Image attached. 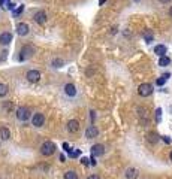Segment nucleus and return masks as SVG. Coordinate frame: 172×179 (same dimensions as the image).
I'll use <instances>...</instances> for the list:
<instances>
[{
    "label": "nucleus",
    "mask_w": 172,
    "mask_h": 179,
    "mask_svg": "<svg viewBox=\"0 0 172 179\" xmlns=\"http://www.w3.org/2000/svg\"><path fill=\"white\" fill-rule=\"evenodd\" d=\"M87 179H100V176L99 175H90V176H87Z\"/></svg>",
    "instance_id": "7c9ffc66"
},
{
    "label": "nucleus",
    "mask_w": 172,
    "mask_h": 179,
    "mask_svg": "<svg viewBox=\"0 0 172 179\" xmlns=\"http://www.w3.org/2000/svg\"><path fill=\"white\" fill-rule=\"evenodd\" d=\"M6 9H9V11H15V5L11 3V2H8V3H6Z\"/></svg>",
    "instance_id": "cd10ccee"
},
{
    "label": "nucleus",
    "mask_w": 172,
    "mask_h": 179,
    "mask_svg": "<svg viewBox=\"0 0 172 179\" xmlns=\"http://www.w3.org/2000/svg\"><path fill=\"white\" fill-rule=\"evenodd\" d=\"M169 64H171V58H169V57L165 55V57H160V58H159V66H160V67H166V66H169Z\"/></svg>",
    "instance_id": "4be33fe9"
},
{
    "label": "nucleus",
    "mask_w": 172,
    "mask_h": 179,
    "mask_svg": "<svg viewBox=\"0 0 172 179\" xmlns=\"http://www.w3.org/2000/svg\"><path fill=\"white\" fill-rule=\"evenodd\" d=\"M88 161H90V160H88V158H85V157H82V158H81V163H82L84 166H88Z\"/></svg>",
    "instance_id": "c756f323"
},
{
    "label": "nucleus",
    "mask_w": 172,
    "mask_h": 179,
    "mask_svg": "<svg viewBox=\"0 0 172 179\" xmlns=\"http://www.w3.org/2000/svg\"><path fill=\"white\" fill-rule=\"evenodd\" d=\"M64 94L69 97H75L77 96V87L73 84H66L64 85Z\"/></svg>",
    "instance_id": "f8f14e48"
},
{
    "label": "nucleus",
    "mask_w": 172,
    "mask_h": 179,
    "mask_svg": "<svg viewBox=\"0 0 172 179\" xmlns=\"http://www.w3.org/2000/svg\"><path fill=\"white\" fill-rule=\"evenodd\" d=\"M17 120L18 121H22V122L32 120V110L29 107H26V106H20L17 109Z\"/></svg>",
    "instance_id": "7ed1b4c3"
},
{
    "label": "nucleus",
    "mask_w": 172,
    "mask_h": 179,
    "mask_svg": "<svg viewBox=\"0 0 172 179\" xmlns=\"http://www.w3.org/2000/svg\"><path fill=\"white\" fill-rule=\"evenodd\" d=\"M8 91H9L8 85H6V84H2V82H0V99L6 97V96H8Z\"/></svg>",
    "instance_id": "412c9836"
},
{
    "label": "nucleus",
    "mask_w": 172,
    "mask_h": 179,
    "mask_svg": "<svg viewBox=\"0 0 172 179\" xmlns=\"http://www.w3.org/2000/svg\"><path fill=\"white\" fill-rule=\"evenodd\" d=\"M24 12V5H21V6H18L15 11H14V15H20V14H22Z\"/></svg>",
    "instance_id": "393cba45"
},
{
    "label": "nucleus",
    "mask_w": 172,
    "mask_h": 179,
    "mask_svg": "<svg viewBox=\"0 0 172 179\" xmlns=\"http://www.w3.org/2000/svg\"><path fill=\"white\" fill-rule=\"evenodd\" d=\"M63 179H79V176L75 170H67V172H64Z\"/></svg>",
    "instance_id": "a211bd4d"
},
{
    "label": "nucleus",
    "mask_w": 172,
    "mask_h": 179,
    "mask_svg": "<svg viewBox=\"0 0 172 179\" xmlns=\"http://www.w3.org/2000/svg\"><path fill=\"white\" fill-rule=\"evenodd\" d=\"M29 32H30L29 24H26V22H18V24H17V33L20 36H27Z\"/></svg>",
    "instance_id": "9d476101"
},
{
    "label": "nucleus",
    "mask_w": 172,
    "mask_h": 179,
    "mask_svg": "<svg viewBox=\"0 0 172 179\" xmlns=\"http://www.w3.org/2000/svg\"><path fill=\"white\" fill-rule=\"evenodd\" d=\"M56 149H57V146H56V143L51 142V140H46V142H43V143L40 145V154H42L43 157H51V155L56 152Z\"/></svg>",
    "instance_id": "f03ea898"
},
{
    "label": "nucleus",
    "mask_w": 172,
    "mask_h": 179,
    "mask_svg": "<svg viewBox=\"0 0 172 179\" xmlns=\"http://www.w3.org/2000/svg\"><path fill=\"white\" fill-rule=\"evenodd\" d=\"M103 2H106V0H99V5L102 6V5H103Z\"/></svg>",
    "instance_id": "f704fd0d"
},
{
    "label": "nucleus",
    "mask_w": 172,
    "mask_h": 179,
    "mask_svg": "<svg viewBox=\"0 0 172 179\" xmlns=\"http://www.w3.org/2000/svg\"><path fill=\"white\" fill-rule=\"evenodd\" d=\"M135 2H139V0H135Z\"/></svg>",
    "instance_id": "58836bf2"
},
{
    "label": "nucleus",
    "mask_w": 172,
    "mask_h": 179,
    "mask_svg": "<svg viewBox=\"0 0 172 179\" xmlns=\"http://www.w3.org/2000/svg\"><path fill=\"white\" fill-rule=\"evenodd\" d=\"M63 149H64L66 152H69V151H70V146H69V145H67V143L64 142V143H63Z\"/></svg>",
    "instance_id": "2f4dec72"
},
{
    "label": "nucleus",
    "mask_w": 172,
    "mask_h": 179,
    "mask_svg": "<svg viewBox=\"0 0 172 179\" xmlns=\"http://www.w3.org/2000/svg\"><path fill=\"white\" fill-rule=\"evenodd\" d=\"M11 139V131L6 127L0 128V140H9Z\"/></svg>",
    "instance_id": "dca6fc26"
},
{
    "label": "nucleus",
    "mask_w": 172,
    "mask_h": 179,
    "mask_svg": "<svg viewBox=\"0 0 172 179\" xmlns=\"http://www.w3.org/2000/svg\"><path fill=\"white\" fill-rule=\"evenodd\" d=\"M166 51H168V49H166L165 45H156V47H154V54L159 55V57H165Z\"/></svg>",
    "instance_id": "f3484780"
},
{
    "label": "nucleus",
    "mask_w": 172,
    "mask_h": 179,
    "mask_svg": "<svg viewBox=\"0 0 172 179\" xmlns=\"http://www.w3.org/2000/svg\"><path fill=\"white\" fill-rule=\"evenodd\" d=\"M138 94H139L141 97H148V96H151V94H153V85L148 84V82L141 84V85L138 87Z\"/></svg>",
    "instance_id": "20e7f679"
},
{
    "label": "nucleus",
    "mask_w": 172,
    "mask_h": 179,
    "mask_svg": "<svg viewBox=\"0 0 172 179\" xmlns=\"http://www.w3.org/2000/svg\"><path fill=\"white\" fill-rule=\"evenodd\" d=\"M90 118H91V121H94V118H96V115H94V110H90Z\"/></svg>",
    "instance_id": "72a5a7b5"
},
{
    "label": "nucleus",
    "mask_w": 172,
    "mask_h": 179,
    "mask_svg": "<svg viewBox=\"0 0 172 179\" xmlns=\"http://www.w3.org/2000/svg\"><path fill=\"white\" fill-rule=\"evenodd\" d=\"M33 19H35L36 24H39V26H45V24H46V21H48V15H46L45 11H38V12L33 15Z\"/></svg>",
    "instance_id": "39448f33"
},
{
    "label": "nucleus",
    "mask_w": 172,
    "mask_h": 179,
    "mask_svg": "<svg viewBox=\"0 0 172 179\" xmlns=\"http://www.w3.org/2000/svg\"><path fill=\"white\" fill-rule=\"evenodd\" d=\"M147 140H148L150 143H157L160 140V136H159L156 131H150L148 134H147Z\"/></svg>",
    "instance_id": "2eb2a0df"
},
{
    "label": "nucleus",
    "mask_w": 172,
    "mask_h": 179,
    "mask_svg": "<svg viewBox=\"0 0 172 179\" xmlns=\"http://www.w3.org/2000/svg\"><path fill=\"white\" fill-rule=\"evenodd\" d=\"M97 136H99V128H97L94 124H91L85 128V137L87 139H94Z\"/></svg>",
    "instance_id": "6e6552de"
},
{
    "label": "nucleus",
    "mask_w": 172,
    "mask_h": 179,
    "mask_svg": "<svg viewBox=\"0 0 172 179\" xmlns=\"http://www.w3.org/2000/svg\"><path fill=\"white\" fill-rule=\"evenodd\" d=\"M160 117H162V109L157 107V109H156V120H157V122L160 121Z\"/></svg>",
    "instance_id": "bb28decb"
},
{
    "label": "nucleus",
    "mask_w": 172,
    "mask_h": 179,
    "mask_svg": "<svg viewBox=\"0 0 172 179\" xmlns=\"http://www.w3.org/2000/svg\"><path fill=\"white\" fill-rule=\"evenodd\" d=\"M35 52H36L35 47H33V45H29V43H27V45H24V47L20 49V57H18V60H20V61H26L27 58L33 57Z\"/></svg>",
    "instance_id": "f257e3e1"
},
{
    "label": "nucleus",
    "mask_w": 172,
    "mask_h": 179,
    "mask_svg": "<svg viewBox=\"0 0 172 179\" xmlns=\"http://www.w3.org/2000/svg\"><path fill=\"white\" fill-rule=\"evenodd\" d=\"M169 76H171L169 73H165L163 76H160V78H159V79L156 81V84H157V85H163V84H165V82L168 81V78H169Z\"/></svg>",
    "instance_id": "5701e85b"
},
{
    "label": "nucleus",
    "mask_w": 172,
    "mask_h": 179,
    "mask_svg": "<svg viewBox=\"0 0 172 179\" xmlns=\"http://www.w3.org/2000/svg\"><path fill=\"white\" fill-rule=\"evenodd\" d=\"M67 154H69V157H70V158H77V157L81 154V151H79V149H77V151H72V149H70Z\"/></svg>",
    "instance_id": "b1692460"
},
{
    "label": "nucleus",
    "mask_w": 172,
    "mask_h": 179,
    "mask_svg": "<svg viewBox=\"0 0 172 179\" xmlns=\"http://www.w3.org/2000/svg\"><path fill=\"white\" fill-rule=\"evenodd\" d=\"M142 36H144V40H145L147 43H150V42H153V39H154L153 30H145V32L142 33Z\"/></svg>",
    "instance_id": "6ab92c4d"
},
{
    "label": "nucleus",
    "mask_w": 172,
    "mask_h": 179,
    "mask_svg": "<svg viewBox=\"0 0 172 179\" xmlns=\"http://www.w3.org/2000/svg\"><path fill=\"white\" fill-rule=\"evenodd\" d=\"M26 78H27V81H29V82L36 84V82H39V81H40V72H39V70L32 69V70H29V72L26 73Z\"/></svg>",
    "instance_id": "0eeeda50"
},
{
    "label": "nucleus",
    "mask_w": 172,
    "mask_h": 179,
    "mask_svg": "<svg viewBox=\"0 0 172 179\" xmlns=\"http://www.w3.org/2000/svg\"><path fill=\"white\" fill-rule=\"evenodd\" d=\"M8 2H9V0H8Z\"/></svg>",
    "instance_id": "ea45409f"
},
{
    "label": "nucleus",
    "mask_w": 172,
    "mask_h": 179,
    "mask_svg": "<svg viewBox=\"0 0 172 179\" xmlns=\"http://www.w3.org/2000/svg\"><path fill=\"white\" fill-rule=\"evenodd\" d=\"M90 164H91V166H96V158H94V155H91V158H90Z\"/></svg>",
    "instance_id": "473e14b6"
},
{
    "label": "nucleus",
    "mask_w": 172,
    "mask_h": 179,
    "mask_svg": "<svg viewBox=\"0 0 172 179\" xmlns=\"http://www.w3.org/2000/svg\"><path fill=\"white\" fill-rule=\"evenodd\" d=\"M124 176H126V179H136V178L139 176V170L135 169V167H129V169L126 170Z\"/></svg>",
    "instance_id": "4468645a"
},
{
    "label": "nucleus",
    "mask_w": 172,
    "mask_h": 179,
    "mask_svg": "<svg viewBox=\"0 0 172 179\" xmlns=\"http://www.w3.org/2000/svg\"><path fill=\"white\" fill-rule=\"evenodd\" d=\"M162 3H168V2H171V0H160Z\"/></svg>",
    "instance_id": "c9c22d12"
},
{
    "label": "nucleus",
    "mask_w": 172,
    "mask_h": 179,
    "mask_svg": "<svg viewBox=\"0 0 172 179\" xmlns=\"http://www.w3.org/2000/svg\"><path fill=\"white\" fill-rule=\"evenodd\" d=\"M162 140H163L165 143H171V142H172V139H171L169 136H162Z\"/></svg>",
    "instance_id": "c85d7f7f"
},
{
    "label": "nucleus",
    "mask_w": 172,
    "mask_h": 179,
    "mask_svg": "<svg viewBox=\"0 0 172 179\" xmlns=\"http://www.w3.org/2000/svg\"><path fill=\"white\" fill-rule=\"evenodd\" d=\"M12 39H14L12 33H9V32H3L2 34H0V45H2V47H8V45L12 42Z\"/></svg>",
    "instance_id": "1a4fd4ad"
},
{
    "label": "nucleus",
    "mask_w": 172,
    "mask_h": 179,
    "mask_svg": "<svg viewBox=\"0 0 172 179\" xmlns=\"http://www.w3.org/2000/svg\"><path fill=\"white\" fill-rule=\"evenodd\" d=\"M6 57H8V51H6V49H3L2 52H0V61H5V60H6Z\"/></svg>",
    "instance_id": "a878e982"
},
{
    "label": "nucleus",
    "mask_w": 172,
    "mask_h": 179,
    "mask_svg": "<svg viewBox=\"0 0 172 179\" xmlns=\"http://www.w3.org/2000/svg\"><path fill=\"white\" fill-rule=\"evenodd\" d=\"M66 128H67L69 133H77V131L79 130V122H78L77 120H70V121L67 122Z\"/></svg>",
    "instance_id": "ddd939ff"
},
{
    "label": "nucleus",
    "mask_w": 172,
    "mask_h": 179,
    "mask_svg": "<svg viewBox=\"0 0 172 179\" xmlns=\"http://www.w3.org/2000/svg\"><path fill=\"white\" fill-rule=\"evenodd\" d=\"M169 158H171V161H172V151H171V154H169Z\"/></svg>",
    "instance_id": "4c0bfd02"
},
{
    "label": "nucleus",
    "mask_w": 172,
    "mask_h": 179,
    "mask_svg": "<svg viewBox=\"0 0 172 179\" xmlns=\"http://www.w3.org/2000/svg\"><path fill=\"white\" fill-rule=\"evenodd\" d=\"M51 66L54 67V69H61V67L64 66V60H61V58H54V60L51 61Z\"/></svg>",
    "instance_id": "aec40b11"
},
{
    "label": "nucleus",
    "mask_w": 172,
    "mask_h": 179,
    "mask_svg": "<svg viewBox=\"0 0 172 179\" xmlns=\"http://www.w3.org/2000/svg\"><path fill=\"white\" fill-rule=\"evenodd\" d=\"M103 154H105V146H103V145L96 143V145L91 146V155H94V157H100V155H103Z\"/></svg>",
    "instance_id": "9b49d317"
},
{
    "label": "nucleus",
    "mask_w": 172,
    "mask_h": 179,
    "mask_svg": "<svg viewBox=\"0 0 172 179\" xmlns=\"http://www.w3.org/2000/svg\"><path fill=\"white\" fill-rule=\"evenodd\" d=\"M32 124H33V127H42L43 124H45V115L42 114V112H36V114H33V117H32Z\"/></svg>",
    "instance_id": "423d86ee"
},
{
    "label": "nucleus",
    "mask_w": 172,
    "mask_h": 179,
    "mask_svg": "<svg viewBox=\"0 0 172 179\" xmlns=\"http://www.w3.org/2000/svg\"><path fill=\"white\" fill-rule=\"evenodd\" d=\"M169 15H171V16H172V6H171V8H169Z\"/></svg>",
    "instance_id": "e433bc0d"
}]
</instances>
